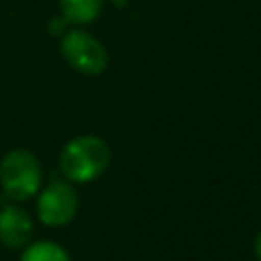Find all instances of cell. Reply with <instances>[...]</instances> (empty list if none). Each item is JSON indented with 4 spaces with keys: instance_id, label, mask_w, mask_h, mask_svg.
Masks as SVG:
<instances>
[{
    "instance_id": "1",
    "label": "cell",
    "mask_w": 261,
    "mask_h": 261,
    "mask_svg": "<svg viewBox=\"0 0 261 261\" xmlns=\"http://www.w3.org/2000/svg\"><path fill=\"white\" fill-rule=\"evenodd\" d=\"M110 163V147L96 135L73 137L59 153V171L67 181L86 184L100 177Z\"/></svg>"
},
{
    "instance_id": "2",
    "label": "cell",
    "mask_w": 261,
    "mask_h": 261,
    "mask_svg": "<svg viewBox=\"0 0 261 261\" xmlns=\"http://www.w3.org/2000/svg\"><path fill=\"white\" fill-rule=\"evenodd\" d=\"M41 163L27 149L8 151L0 161V186L12 200H27L41 188Z\"/></svg>"
},
{
    "instance_id": "3",
    "label": "cell",
    "mask_w": 261,
    "mask_h": 261,
    "mask_svg": "<svg viewBox=\"0 0 261 261\" xmlns=\"http://www.w3.org/2000/svg\"><path fill=\"white\" fill-rule=\"evenodd\" d=\"M59 49L63 59L82 75H100L108 65L106 47L88 31H67L59 41Z\"/></svg>"
},
{
    "instance_id": "4",
    "label": "cell",
    "mask_w": 261,
    "mask_h": 261,
    "mask_svg": "<svg viewBox=\"0 0 261 261\" xmlns=\"http://www.w3.org/2000/svg\"><path fill=\"white\" fill-rule=\"evenodd\" d=\"M37 212L43 224L47 226H65L73 220L77 212V192L71 181L61 177H51V181L43 188Z\"/></svg>"
},
{
    "instance_id": "5",
    "label": "cell",
    "mask_w": 261,
    "mask_h": 261,
    "mask_svg": "<svg viewBox=\"0 0 261 261\" xmlns=\"http://www.w3.org/2000/svg\"><path fill=\"white\" fill-rule=\"evenodd\" d=\"M33 237V220L27 210L18 206H4L0 210V243L8 249L24 247Z\"/></svg>"
},
{
    "instance_id": "6",
    "label": "cell",
    "mask_w": 261,
    "mask_h": 261,
    "mask_svg": "<svg viewBox=\"0 0 261 261\" xmlns=\"http://www.w3.org/2000/svg\"><path fill=\"white\" fill-rule=\"evenodd\" d=\"M104 0H59L61 16L67 24L94 22L102 12Z\"/></svg>"
},
{
    "instance_id": "7",
    "label": "cell",
    "mask_w": 261,
    "mask_h": 261,
    "mask_svg": "<svg viewBox=\"0 0 261 261\" xmlns=\"http://www.w3.org/2000/svg\"><path fill=\"white\" fill-rule=\"evenodd\" d=\"M20 261H71L65 249L53 241H39L24 249Z\"/></svg>"
},
{
    "instance_id": "8",
    "label": "cell",
    "mask_w": 261,
    "mask_h": 261,
    "mask_svg": "<svg viewBox=\"0 0 261 261\" xmlns=\"http://www.w3.org/2000/svg\"><path fill=\"white\" fill-rule=\"evenodd\" d=\"M67 27V22L63 20V16L57 20V18H53L51 22H49V31L53 33V35H59V33H63V29Z\"/></svg>"
},
{
    "instance_id": "9",
    "label": "cell",
    "mask_w": 261,
    "mask_h": 261,
    "mask_svg": "<svg viewBox=\"0 0 261 261\" xmlns=\"http://www.w3.org/2000/svg\"><path fill=\"white\" fill-rule=\"evenodd\" d=\"M255 255H257V259L261 261V232H259L257 239H255Z\"/></svg>"
},
{
    "instance_id": "10",
    "label": "cell",
    "mask_w": 261,
    "mask_h": 261,
    "mask_svg": "<svg viewBox=\"0 0 261 261\" xmlns=\"http://www.w3.org/2000/svg\"><path fill=\"white\" fill-rule=\"evenodd\" d=\"M114 2V6H118V8H124L126 4H128V0H112Z\"/></svg>"
}]
</instances>
